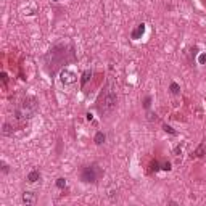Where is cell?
<instances>
[{"label":"cell","instance_id":"obj_7","mask_svg":"<svg viewBox=\"0 0 206 206\" xmlns=\"http://www.w3.org/2000/svg\"><path fill=\"white\" fill-rule=\"evenodd\" d=\"M37 201V197L34 192H24L23 193V203L24 204H34Z\"/></svg>","mask_w":206,"mask_h":206},{"label":"cell","instance_id":"obj_19","mask_svg":"<svg viewBox=\"0 0 206 206\" xmlns=\"http://www.w3.org/2000/svg\"><path fill=\"white\" fill-rule=\"evenodd\" d=\"M198 63H200V64H204V63H206V53H203V55L200 56V60H198Z\"/></svg>","mask_w":206,"mask_h":206},{"label":"cell","instance_id":"obj_11","mask_svg":"<svg viewBox=\"0 0 206 206\" xmlns=\"http://www.w3.org/2000/svg\"><path fill=\"white\" fill-rule=\"evenodd\" d=\"M169 90H171V94H173V95H179V94H180V87H179L177 82H171Z\"/></svg>","mask_w":206,"mask_h":206},{"label":"cell","instance_id":"obj_9","mask_svg":"<svg viewBox=\"0 0 206 206\" xmlns=\"http://www.w3.org/2000/svg\"><path fill=\"white\" fill-rule=\"evenodd\" d=\"M105 140H106V135L103 134L101 131H98V132L95 134V137H94V142H95L97 145H101V143H105Z\"/></svg>","mask_w":206,"mask_h":206},{"label":"cell","instance_id":"obj_4","mask_svg":"<svg viewBox=\"0 0 206 206\" xmlns=\"http://www.w3.org/2000/svg\"><path fill=\"white\" fill-rule=\"evenodd\" d=\"M39 110V103L34 97H26L19 103V106L16 108L15 114H16V119H31L36 116V113Z\"/></svg>","mask_w":206,"mask_h":206},{"label":"cell","instance_id":"obj_6","mask_svg":"<svg viewBox=\"0 0 206 206\" xmlns=\"http://www.w3.org/2000/svg\"><path fill=\"white\" fill-rule=\"evenodd\" d=\"M61 76H63V77H61V82H63L64 85L73 84V82L76 81V74H74V73H71V71H68V70H64V73H63Z\"/></svg>","mask_w":206,"mask_h":206},{"label":"cell","instance_id":"obj_14","mask_svg":"<svg viewBox=\"0 0 206 206\" xmlns=\"http://www.w3.org/2000/svg\"><path fill=\"white\" fill-rule=\"evenodd\" d=\"M163 129H164L166 132H169L171 135H177V131H174V129L171 127V126H167V124H164V126H163Z\"/></svg>","mask_w":206,"mask_h":206},{"label":"cell","instance_id":"obj_13","mask_svg":"<svg viewBox=\"0 0 206 206\" xmlns=\"http://www.w3.org/2000/svg\"><path fill=\"white\" fill-rule=\"evenodd\" d=\"M10 129H11L10 124L5 122V124H3V129H2V134H3V135H11V134H13V131H10Z\"/></svg>","mask_w":206,"mask_h":206},{"label":"cell","instance_id":"obj_3","mask_svg":"<svg viewBox=\"0 0 206 206\" xmlns=\"http://www.w3.org/2000/svg\"><path fill=\"white\" fill-rule=\"evenodd\" d=\"M101 177H103V167H100L98 163L85 164L79 171V179L84 184H97Z\"/></svg>","mask_w":206,"mask_h":206},{"label":"cell","instance_id":"obj_15","mask_svg":"<svg viewBox=\"0 0 206 206\" xmlns=\"http://www.w3.org/2000/svg\"><path fill=\"white\" fill-rule=\"evenodd\" d=\"M203 152H204V145L201 143V145L198 147V150H197L195 153H193V155H195V156H203Z\"/></svg>","mask_w":206,"mask_h":206},{"label":"cell","instance_id":"obj_8","mask_svg":"<svg viewBox=\"0 0 206 206\" xmlns=\"http://www.w3.org/2000/svg\"><path fill=\"white\" fill-rule=\"evenodd\" d=\"M40 177H42V176H40V171H39V169H32L31 173L28 174L26 179H28L29 184H36L37 180H40Z\"/></svg>","mask_w":206,"mask_h":206},{"label":"cell","instance_id":"obj_17","mask_svg":"<svg viewBox=\"0 0 206 206\" xmlns=\"http://www.w3.org/2000/svg\"><path fill=\"white\" fill-rule=\"evenodd\" d=\"M161 169H164V171H171V163H169V161L163 163V164H161Z\"/></svg>","mask_w":206,"mask_h":206},{"label":"cell","instance_id":"obj_2","mask_svg":"<svg viewBox=\"0 0 206 206\" xmlns=\"http://www.w3.org/2000/svg\"><path fill=\"white\" fill-rule=\"evenodd\" d=\"M95 106H97V110H98V113L101 114V116H108V114H111L114 110H116V106H118V92H116V87H114L111 79H108L105 87H103V90L100 92Z\"/></svg>","mask_w":206,"mask_h":206},{"label":"cell","instance_id":"obj_1","mask_svg":"<svg viewBox=\"0 0 206 206\" xmlns=\"http://www.w3.org/2000/svg\"><path fill=\"white\" fill-rule=\"evenodd\" d=\"M44 60H45V68H47V71L50 74H55L60 68H63L70 61L76 60L73 44H70V42L56 44L55 47H52L50 52L44 56Z\"/></svg>","mask_w":206,"mask_h":206},{"label":"cell","instance_id":"obj_16","mask_svg":"<svg viewBox=\"0 0 206 206\" xmlns=\"http://www.w3.org/2000/svg\"><path fill=\"white\" fill-rule=\"evenodd\" d=\"M150 105H152V97H147L145 101H143V108L148 110V108H150Z\"/></svg>","mask_w":206,"mask_h":206},{"label":"cell","instance_id":"obj_10","mask_svg":"<svg viewBox=\"0 0 206 206\" xmlns=\"http://www.w3.org/2000/svg\"><path fill=\"white\" fill-rule=\"evenodd\" d=\"M92 77V71L90 70H87V71H84V74H82V79H81V87H85V84L89 82V79Z\"/></svg>","mask_w":206,"mask_h":206},{"label":"cell","instance_id":"obj_12","mask_svg":"<svg viewBox=\"0 0 206 206\" xmlns=\"http://www.w3.org/2000/svg\"><path fill=\"white\" fill-rule=\"evenodd\" d=\"M66 185H68V182H66V179L64 177H58V179H56V187H58V188H66Z\"/></svg>","mask_w":206,"mask_h":206},{"label":"cell","instance_id":"obj_20","mask_svg":"<svg viewBox=\"0 0 206 206\" xmlns=\"http://www.w3.org/2000/svg\"><path fill=\"white\" fill-rule=\"evenodd\" d=\"M52 2H60V0H52Z\"/></svg>","mask_w":206,"mask_h":206},{"label":"cell","instance_id":"obj_5","mask_svg":"<svg viewBox=\"0 0 206 206\" xmlns=\"http://www.w3.org/2000/svg\"><path fill=\"white\" fill-rule=\"evenodd\" d=\"M143 32H145V24H143V23H140V24H137V28L131 32V37L134 40H139V39H142Z\"/></svg>","mask_w":206,"mask_h":206},{"label":"cell","instance_id":"obj_18","mask_svg":"<svg viewBox=\"0 0 206 206\" xmlns=\"http://www.w3.org/2000/svg\"><path fill=\"white\" fill-rule=\"evenodd\" d=\"M8 171H10V169H8V166H7V163H5V161H2V173H3V174H7V173H8Z\"/></svg>","mask_w":206,"mask_h":206}]
</instances>
